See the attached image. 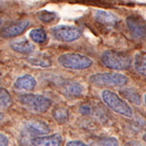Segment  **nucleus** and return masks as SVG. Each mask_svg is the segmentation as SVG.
<instances>
[{"label":"nucleus","instance_id":"nucleus-5","mask_svg":"<svg viewBox=\"0 0 146 146\" xmlns=\"http://www.w3.org/2000/svg\"><path fill=\"white\" fill-rule=\"evenodd\" d=\"M89 81L96 86L123 87L128 84L129 78L124 74L115 72L96 73L89 77Z\"/></svg>","mask_w":146,"mask_h":146},{"label":"nucleus","instance_id":"nucleus-20","mask_svg":"<svg viewBox=\"0 0 146 146\" xmlns=\"http://www.w3.org/2000/svg\"><path fill=\"white\" fill-rule=\"evenodd\" d=\"M13 103L11 94L5 88H0V109H6Z\"/></svg>","mask_w":146,"mask_h":146},{"label":"nucleus","instance_id":"nucleus-2","mask_svg":"<svg viewBox=\"0 0 146 146\" xmlns=\"http://www.w3.org/2000/svg\"><path fill=\"white\" fill-rule=\"evenodd\" d=\"M101 98L112 111L122 115V116L131 118L133 111L126 100H123L119 95L110 90H103L101 92Z\"/></svg>","mask_w":146,"mask_h":146},{"label":"nucleus","instance_id":"nucleus-23","mask_svg":"<svg viewBox=\"0 0 146 146\" xmlns=\"http://www.w3.org/2000/svg\"><path fill=\"white\" fill-rule=\"evenodd\" d=\"M10 145V141L9 138L5 133H0V146H9Z\"/></svg>","mask_w":146,"mask_h":146},{"label":"nucleus","instance_id":"nucleus-12","mask_svg":"<svg viewBox=\"0 0 146 146\" xmlns=\"http://www.w3.org/2000/svg\"><path fill=\"white\" fill-rule=\"evenodd\" d=\"M10 46L14 51L21 54H31L35 49L33 44L25 38L14 40L10 43Z\"/></svg>","mask_w":146,"mask_h":146},{"label":"nucleus","instance_id":"nucleus-8","mask_svg":"<svg viewBox=\"0 0 146 146\" xmlns=\"http://www.w3.org/2000/svg\"><path fill=\"white\" fill-rule=\"evenodd\" d=\"M30 22L28 20H22L20 22L14 23L8 27H4L3 29L0 31V35L3 38H12V37H16L18 35H21L22 33L27 29L29 27Z\"/></svg>","mask_w":146,"mask_h":146},{"label":"nucleus","instance_id":"nucleus-21","mask_svg":"<svg viewBox=\"0 0 146 146\" xmlns=\"http://www.w3.org/2000/svg\"><path fill=\"white\" fill-rule=\"evenodd\" d=\"M56 15L54 12L50 11H41L38 14V19L43 23H51L56 19Z\"/></svg>","mask_w":146,"mask_h":146},{"label":"nucleus","instance_id":"nucleus-19","mask_svg":"<svg viewBox=\"0 0 146 146\" xmlns=\"http://www.w3.org/2000/svg\"><path fill=\"white\" fill-rule=\"evenodd\" d=\"M133 66L139 74L146 76V54H137L133 60Z\"/></svg>","mask_w":146,"mask_h":146},{"label":"nucleus","instance_id":"nucleus-16","mask_svg":"<svg viewBox=\"0 0 146 146\" xmlns=\"http://www.w3.org/2000/svg\"><path fill=\"white\" fill-rule=\"evenodd\" d=\"M121 94L124 96V98L129 102L133 103L135 105L141 104V96L140 94L137 91L133 88H126L121 91Z\"/></svg>","mask_w":146,"mask_h":146},{"label":"nucleus","instance_id":"nucleus-10","mask_svg":"<svg viewBox=\"0 0 146 146\" xmlns=\"http://www.w3.org/2000/svg\"><path fill=\"white\" fill-rule=\"evenodd\" d=\"M63 138L60 133L36 136L31 139L33 146H62Z\"/></svg>","mask_w":146,"mask_h":146},{"label":"nucleus","instance_id":"nucleus-13","mask_svg":"<svg viewBox=\"0 0 146 146\" xmlns=\"http://www.w3.org/2000/svg\"><path fill=\"white\" fill-rule=\"evenodd\" d=\"M94 17H95L96 22L102 23L104 25H114L115 23L118 22V18L114 14L104 10L96 11Z\"/></svg>","mask_w":146,"mask_h":146},{"label":"nucleus","instance_id":"nucleus-18","mask_svg":"<svg viewBox=\"0 0 146 146\" xmlns=\"http://www.w3.org/2000/svg\"><path fill=\"white\" fill-rule=\"evenodd\" d=\"M29 37L32 40V42L37 44H44L48 40V36H47V32L43 28H33L30 30Z\"/></svg>","mask_w":146,"mask_h":146},{"label":"nucleus","instance_id":"nucleus-29","mask_svg":"<svg viewBox=\"0 0 146 146\" xmlns=\"http://www.w3.org/2000/svg\"><path fill=\"white\" fill-rule=\"evenodd\" d=\"M144 102H145V104H146V94H145V96H144Z\"/></svg>","mask_w":146,"mask_h":146},{"label":"nucleus","instance_id":"nucleus-9","mask_svg":"<svg viewBox=\"0 0 146 146\" xmlns=\"http://www.w3.org/2000/svg\"><path fill=\"white\" fill-rule=\"evenodd\" d=\"M25 129L29 135H33L34 137L47 135H49L51 131L48 124L41 121V120H31V121L27 122L25 125Z\"/></svg>","mask_w":146,"mask_h":146},{"label":"nucleus","instance_id":"nucleus-28","mask_svg":"<svg viewBox=\"0 0 146 146\" xmlns=\"http://www.w3.org/2000/svg\"><path fill=\"white\" fill-rule=\"evenodd\" d=\"M2 23H3V21H2V19H1V18H0V27L2 25Z\"/></svg>","mask_w":146,"mask_h":146},{"label":"nucleus","instance_id":"nucleus-4","mask_svg":"<svg viewBox=\"0 0 146 146\" xmlns=\"http://www.w3.org/2000/svg\"><path fill=\"white\" fill-rule=\"evenodd\" d=\"M58 62L60 66L71 70H85L93 65V60L89 56L78 53H65L58 56Z\"/></svg>","mask_w":146,"mask_h":146},{"label":"nucleus","instance_id":"nucleus-6","mask_svg":"<svg viewBox=\"0 0 146 146\" xmlns=\"http://www.w3.org/2000/svg\"><path fill=\"white\" fill-rule=\"evenodd\" d=\"M53 37L62 42H73L82 35V29L75 25H56L51 29Z\"/></svg>","mask_w":146,"mask_h":146},{"label":"nucleus","instance_id":"nucleus-22","mask_svg":"<svg viewBox=\"0 0 146 146\" xmlns=\"http://www.w3.org/2000/svg\"><path fill=\"white\" fill-rule=\"evenodd\" d=\"M98 146H119V141L114 136H105L98 142Z\"/></svg>","mask_w":146,"mask_h":146},{"label":"nucleus","instance_id":"nucleus-15","mask_svg":"<svg viewBox=\"0 0 146 146\" xmlns=\"http://www.w3.org/2000/svg\"><path fill=\"white\" fill-rule=\"evenodd\" d=\"M53 118L58 122V124H65L69 120V111L67 108L63 106H56L53 109L52 112Z\"/></svg>","mask_w":146,"mask_h":146},{"label":"nucleus","instance_id":"nucleus-7","mask_svg":"<svg viewBox=\"0 0 146 146\" xmlns=\"http://www.w3.org/2000/svg\"><path fill=\"white\" fill-rule=\"evenodd\" d=\"M127 25L131 32L138 39L146 38V23L139 16H129L127 18Z\"/></svg>","mask_w":146,"mask_h":146},{"label":"nucleus","instance_id":"nucleus-24","mask_svg":"<svg viewBox=\"0 0 146 146\" xmlns=\"http://www.w3.org/2000/svg\"><path fill=\"white\" fill-rule=\"evenodd\" d=\"M65 146H90L87 143L83 142L81 140H70L65 144Z\"/></svg>","mask_w":146,"mask_h":146},{"label":"nucleus","instance_id":"nucleus-17","mask_svg":"<svg viewBox=\"0 0 146 146\" xmlns=\"http://www.w3.org/2000/svg\"><path fill=\"white\" fill-rule=\"evenodd\" d=\"M64 93L71 96H79L84 93V87L78 82H69L64 86Z\"/></svg>","mask_w":146,"mask_h":146},{"label":"nucleus","instance_id":"nucleus-26","mask_svg":"<svg viewBox=\"0 0 146 146\" xmlns=\"http://www.w3.org/2000/svg\"><path fill=\"white\" fill-rule=\"evenodd\" d=\"M4 119H5V114L0 111V121H2V120H4Z\"/></svg>","mask_w":146,"mask_h":146},{"label":"nucleus","instance_id":"nucleus-3","mask_svg":"<svg viewBox=\"0 0 146 146\" xmlns=\"http://www.w3.org/2000/svg\"><path fill=\"white\" fill-rule=\"evenodd\" d=\"M19 101L23 106L36 113L48 111L53 103L51 98L38 94H23L19 96Z\"/></svg>","mask_w":146,"mask_h":146},{"label":"nucleus","instance_id":"nucleus-27","mask_svg":"<svg viewBox=\"0 0 146 146\" xmlns=\"http://www.w3.org/2000/svg\"><path fill=\"white\" fill-rule=\"evenodd\" d=\"M142 139H143V141H144V142L146 143V133H144V135H143V136H142Z\"/></svg>","mask_w":146,"mask_h":146},{"label":"nucleus","instance_id":"nucleus-14","mask_svg":"<svg viewBox=\"0 0 146 146\" xmlns=\"http://www.w3.org/2000/svg\"><path fill=\"white\" fill-rule=\"evenodd\" d=\"M27 62L31 65L38 66V67H43V68L50 67L52 65V60H51L50 56L43 53L35 54V55L29 56V58H27Z\"/></svg>","mask_w":146,"mask_h":146},{"label":"nucleus","instance_id":"nucleus-25","mask_svg":"<svg viewBox=\"0 0 146 146\" xmlns=\"http://www.w3.org/2000/svg\"><path fill=\"white\" fill-rule=\"evenodd\" d=\"M124 146H139V144L135 141H128L126 144H124Z\"/></svg>","mask_w":146,"mask_h":146},{"label":"nucleus","instance_id":"nucleus-11","mask_svg":"<svg viewBox=\"0 0 146 146\" xmlns=\"http://www.w3.org/2000/svg\"><path fill=\"white\" fill-rule=\"evenodd\" d=\"M37 81L34 76L30 74H25L18 77L13 84V88L20 92H29L35 89Z\"/></svg>","mask_w":146,"mask_h":146},{"label":"nucleus","instance_id":"nucleus-1","mask_svg":"<svg viewBox=\"0 0 146 146\" xmlns=\"http://www.w3.org/2000/svg\"><path fill=\"white\" fill-rule=\"evenodd\" d=\"M100 60L104 66L113 70H127L133 63V58L127 53L112 50L103 52Z\"/></svg>","mask_w":146,"mask_h":146}]
</instances>
